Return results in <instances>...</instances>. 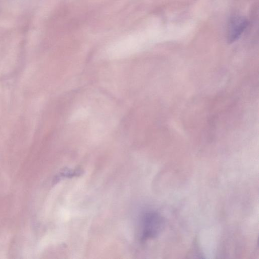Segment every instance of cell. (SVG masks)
Returning a JSON list of instances; mask_svg holds the SVG:
<instances>
[{
    "mask_svg": "<svg viewBox=\"0 0 259 259\" xmlns=\"http://www.w3.org/2000/svg\"><path fill=\"white\" fill-rule=\"evenodd\" d=\"M248 20L240 16H235L229 21L227 28V39L229 43L237 41L246 29Z\"/></svg>",
    "mask_w": 259,
    "mask_h": 259,
    "instance_id": "obj_1",
    "label": "cell"
},
{
    "mask_svg": "<svg viewBox=\"0 0 259 259\" xmlns=\"http://www.w3.org/2000/svg\"><path fill=\"white\" fill-rule=\"evenodd\" d=\"M160 220L157 216L150 215L146 218L145 221V230L144 234L145 236H153L156 233V230L159 227Z\"/></svg>",
    "mask_w": 259,
    "mask_h": 259,
    "instance_id": "obj_2",
    "label": "cell"
},
{
    "mask_svg": "<svg viewBox=\"0 0 259 259\" xmlns=\"http://www.w3.org/2000/svg\"><path fill=\"white\" fill-rule=\"evenodd\" d=\"M89 114L88 110L85 108H81L76 110L71 118V121H76L84 119Z\"/></svg>",
    "mask_w": 259,
    "mask_h": 259,
    "instance_id": "obj_3",
    "label": "cell"
}]
</instances>
